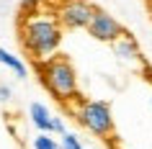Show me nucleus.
<instances>
[{"mask_svg": "<svg viewBox=\"0 0 152 149\" xmlns=\"http://www.w3.org/2000/svg\"><path fill=\"white\" fill-rule=\"evenodd\" d=\"M31 147L34 149H62V144L57 139H52V134H39V136H34Z\"/></svg>", "mask_w": 152, "mask_h": 149, "instance_id": "1a4fd4ad", "label": "nucleus"}, {"mask_svg": "<svg viewBox=\"0 0 152 149\" xmlns=\"http://www.w3.org/2000/svg\"><path fill=\"white\" fill-rule=\"evenodd\" d=\"M96 10L98 8L90 5L88 0H62L57 8V18L64 28H88Z\"/></svg>", "mask_w": 152, "mask_h": 149, "instance_id": "20e7f679", "label": "nucleus"}, {"mask_svg": "<svg viewBox=\"0 0 152 149\" xmlns=\"http://www.w3.org/2000/svg\"><path fill=\"white\" fill-rule=\"evenodd\" d=\"M72 113L77 118V124L93 136H111L113 134V113L106 100H80V105Z\"/></svg>", "mask_w": 152, "mask_h": 149, "instance_id": "7ed1b4c3", "label": "nucleus"}, {"mask_svg": "<svg viewBox=\"0 0 152 149\" xmlns=\"http://www.w3.org/2000/svg\"><path fill=\"white\" fill-rule=\"evenodd\" d=\"M28 118L39 129V134H54V116L44 103H31L28 105Z\"/></svg>", "mask_w": 152, "mask_h": 149, "instance_id": "0eeeda50", "label": "nucleus"}, {"mask_svg": "<svg viewBox=\"0 0 152 149\" xmlns=\"http://www.w3.org/2000/svg\"><path fill=\"white\" fill-rule=\"evenodd\" d=\"M62 31L64 26L59 23L57 13H34V16H21L18 21L21 47L36 64H44L57 57L62 44Z\"/></svg>", "mask_w": 152, "mask_h": 149, "instance_id": "f257e3e1", "label": "nucleus"}, {"mask_svg": "<svg viewBox=\"0 0 152 149\" xmlns=\"http://www.w3.org/2000/svg\"><path fill=\"white\" fill-rule=\"evenodd\" d=\"M10 95H13V90H10L8 85H0V103H8Z\"/></svg>", "mask_w": 152, "mask_h": 149, "instance_id": "f8f14e48", "label": "nucleus"}, {"mask_svg": "<svg viewBox=\"0 0 152 149\" xmlns=\"http://www.w3.org/2000/svg\"><path fill=\"white\" fill-rule=\"evenodd\" d=\"M59 144H62V149H85L80 144V139H77V136H75V134H62V141H59Z\"/></svg>", "mask_w": 152, "mask_h": 149, "instance_id": "9b49d317", "label": "nucleus"}, {"mask_svg": "<svg viewBox=\"0 0 152 149\" xmlns=\"http://www.w3.org/2000/svg\"><path fill=\"white\" fill-rule=\"evenodd\" d=\"M0 64H3V67H8V70H13L18 77H26V62L21 59V57L5 52L3 47H0Z\"/></svg>", "mask_w": 152, "mask_h": 149, "instance_id": "6e6552de", "label": "nucleus"}, {"mask_svg": "<svg viewBox=\"0 0 152 149\" xmlns=\"http://www.w3.org/2000/svg\"><path fill=\"white\" fill-rule=\"evenodd\" d=\"M41 3H44V0H21V13H23V16L41 13Z\"/></svg>", "mask_w": 152, "mask_h": 149, "instance_id": "9d476101", "label": "nucleus"}, {"mask_svg": "<svg viewBox=\"0 0 152 149\" xmlns=\"http://www.w3.org/2000/svg\"><path fill=\"white\" fill-rule=\"evenodd\" d=\"M111 49H113V57H119L124 64H139L142 62V52H139L137 41L132 39L129 33H124L119 41H113Z\"/></svg>", "mask_w": 152, "mask_h": 149, "instance_id": "423d86ee", "label": "nucleus"}, {"mask_svg": "<svg viewBox=\"0 0 152 149\" xmlns=\"http://www.w3.org/2000/svg\"><path fill=\"white\" fill-rule=\"evenodd\" d=\"M88 33H90L96 41L113 44V41H119L126 31H124V26H121L113 16H108L106 10L98 8V10H96V16H93V21H90V26H88Z\"/></svg>", "mask_w": 152, "mask_h": 149, "instance_id": "39448f33", "label": "nucleus"}, {"mask_svg": "<svg viewBox=\"0 0 152 149\" xmlns=\"http://www.w3.org/2000/svg\"><path fill=\"white\" fill-rule=\"evenodd\" d=\"M36 67H39L41 85L49 90L52 98H57L59 103H72V100L80 98L77 75H75V67L70 64L67 57L57 54L54 59H49L44 64H36Z\"/></svg>", "mask_w": 152, "mask_h": 149, "instance_id": "f03ea898", "label": "nucleus"}]
</instances>
